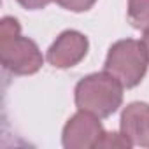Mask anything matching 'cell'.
<instances>
[{
  "label": "cell",
  "mask_w": 149,
  "mask_h": 149,
  "mask_svg": "<svg viewBox=\"0 0 149 149\" xmlns=\"http://www.w3.org/2000/svg\"><path fill=\"white\" fill-rule=\"evenodd\" d=\"M0 61L14 76H32L44 63L39 46L21 35V25L13 16H6L0 23Z\"/></svg>",
  "instance_id": "cell-1"
},
{
  "label": "cell",
  "mask_w": 149,
  "mask_h": 149,
  "mask_svg": "<svg viewBox=\"0 0 149 149\" xmlns=\"http://www.w3.org/2000/svg\"><path fill=\"white\" fill-rule=\"evenodd\" d=\"M74 100L79 111L104 119L112 116L121 107L123 84L105 70L95 72L77 83L74 90Z\"/></svg>",
  "instance_id": "cell-2"
},
{
  "label": "cell",
  "mask_w": 149,
  "mask_h": 149,
  "mask_svg": "<svg viewBox=\"0 0 149 149\" xmlns=\"http://www.w3.org/2000/svg\"><path fill=\"white\" fill-rule=\"evenodd\" d=\"M149 67V54L142 40L123 39L111 46L104 70L114 76L123 88H135L144 79Z\"/></svg>",
  "instance_id": "cell-3"
},
{
  "label": "cell",
  "mask_w": 149,
  "mask_h": 149,
  "mask_svg": "<svg viewBox=\"0 0 149 149\" xmlns=\"http://www.w3.org/2000/svg\"><path fill=\"white\" fill-rule=\"evenodd\" d=\"M105 130L100 118L79 111L65 125L61 133V142L65 149H98Z\"/></svg>",
  "instance_id": "cell-4"
},
{
  "label": "cell",
  "mask_w": 149,
  "mask_h": 149,
  "mask_svg": "<svg viewBox=\"0 0 149 149\" xmlns=\"http://www.w3.org/2000/svg\"><path fill=\"white\" fill-rule=\"evenodd\" d=\"M90 49L88 37L77 30H65L47 49L46 60L54 68H72L81 63Z\"/></svg>",
  "instance_id": "cell-5"
},
{
  "label": "cell",
  "mask_w": 149,
  "mask_h": 149,
  "mask_svg": "<svg viewBox=\"0 0 149 149\" xmlns=\"http://www.w3.org/2000/svg\"><path fill=\"white\" fill-rule=\"evenodd\" d=\"M121 133L133 144L140 147H149V104L132 102L128 104L119 119Z\"/></svg>",
  "instance_id": "cell-6"
},
{
  "label": "cell",
  "mask_w": 149,
  "mask_h": 149,
  "mask_svg": "<svg viewBox=\"0 0 149 149\" xmlns=\"http://www.w3.org/2000/svg\"><path fill=\"white\" fill-rule=\"evenodd\" d=\"M128 21L137 30L149 28V0H128Z\"/></svg>",
  "instance_id": "cell-7"
},
{
  "label": "cell",
  "mask_w": 149,
  "mask_h": 149,
  "mask_svg": "<svg viewBox=\"0 0 149 149\" xmlns=\"http://www.w3.org/2000/svg\"><path fill=\"white\" fill-rule=\"evenodd\" d=\"M133 144L123 135V133H116V132H105L98 149H130Z\"/></svg>",
  "instance_id": "cell-8"
},
{
  "label": "cell",
  "mask_w": 149,
  "mask_h": 149,
  "mask_svg": "<svg viewBox=\"0 0 149 149\" xmlns=\"http://www.w3.org/2000/svg\"><path fill=\"white\" fill-rule=\"evenodd\" d=\"M53 2L72 13H86L95 6L97 0H53Z\"/></svg>",
  "instance_id": "cell-9"
},
{
  "label": "cell",
  "mask_w": 149,
  "mask_h": 149,
  "mask_svg": "<svg viewBox=\"0 0 149 149\" xmlns=\"http://www.w3.org/2000/svg\"><path fill=\"white\" fill-rule=\"evenodd\" d=\"M16 2H18L21 7L28 9V11H39V9L47 7L53 0H16Z\"/></svg>",
  "instance_id": "cell-10"
},
{
  "label": "cell",
  "mask_w": 149,
  "mask_h": 149,
  "mask_svg": "<svg viewBox=\"0 0 149 149\" xmlns=\"http://www.w3.org/2000/svg\"><path fill=\"white\" fill-rule=\"evenodd\" d=\"M142 42H144V46H146V49H147V54H149V28H147V30H144Z\"/></svg>",
  "instance_id": "cell-11"
}]
</instances>
